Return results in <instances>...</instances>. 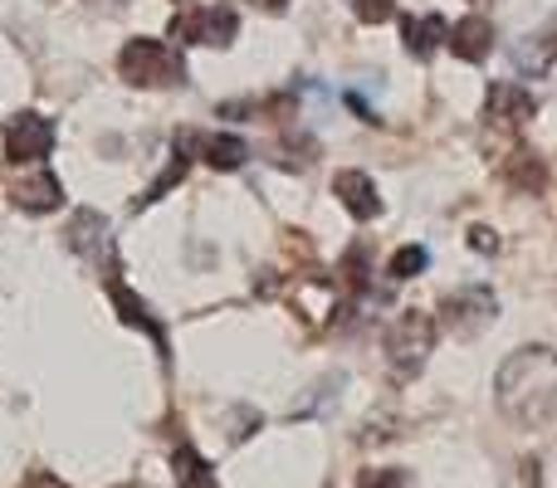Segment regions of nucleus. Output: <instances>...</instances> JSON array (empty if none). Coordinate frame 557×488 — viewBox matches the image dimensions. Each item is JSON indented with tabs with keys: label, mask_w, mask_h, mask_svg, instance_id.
<instances>
[{
	"label": "nucleus",
	"mask_w": 557,
	"mask_h": 488,
	"mask_svg": "<svg viewBox=\"0 0 557 488\" xmlns=\"http://www.w3.org/2000/svg\"><path fill=\"white\" fill-rule=\"evenodd\" d=\"M499 411L519 430H539L557 415V352L553 347H519L494 376Z\"/></svg>",
	"instance_id": "1"
},
{
	"label": "nucleus",
	"mask_w": 557,
	"mask_h": 488,
	"mask_svg": "<svg viewBox=\"0 0 557 488\" xmlns=\"http://www.w3.org/2000/svg\"><path fill=\"white\" fill-rule=\"evenodd\" d=\"M117 74L127 78L133 88H176L186 84V64L172 45L162 39H127L123 54H117Z\"/></svg>",
	"instance_id": "2"
},
{
	"label": "nucleus",
	"mask_w": 557,
	"mask_h": 488,
	"mask_svg": "<svg viewBox=\"0 0 557 488\" xmlns=\"http://www.w3.org/2000/svg\"><path fill=\"white\" fill-rule=\"evenodd\" d=\"M431 347H435V317L421 313V308H406L392 323V333H386V362H392L396 376H416L425 366V356H431Z\"/></svg>",
	"instance_id": "3"
},
{
	"label": "nucleus",
	"mask_w": 557,
	"mask_h": 488,
	"mask_svg": "<svg viewBox=\"0 0 557 488\" xmlns=\"http://www.w3.org/2000/svg\"><path fill=\"white\" fill-rule=\"evenodd\" d=\"M494 313H499V298H494L484 284L460 288V293H450V298L441 303V323H445V333H455L460 342L480 337L484 327L494 323Z\"/></svg>",
	"instance_id": "4"
},
{
	"label": "nucleus",
	"mask_w": 557,
	"mask_h": 488,
	"mask_svg": "<svg viewBox=\"0 0 557 488\" xmlns=\"http://www.w3.org/2000/svg\"><path fill=\"white\" fill-rule=\"evenodd\" d=\"M235 35H240V15H235V5H196V10H186V15L172 20V39H182V45L225 49Z\"/></svg>",
	"instance_id": "5"
},
{
	"label": "nucleus",
	"mask_w": 557,
	"mask_h": 488,
	"mask_svg": "<svg viewBox=\"0 0 557 488\" xmlns=\"http://www.w3.org/2000/svg\"><path fill=\"white\" fill-rule=\"evenodd\" d=\"M69 249L74 254H84L88 264H103L108 268V278L117 274V254H113V235H108V221L98 211H78L74 221H69Z\"/></svg>",
	"instance_id": "6"
},
{
	"label": "nucleus",
	"mask_w": 557,
	"mask_h": 488,
	"mask_svg": "<svg viewBox=\"0 0 557 488\" xmlns=\"http://www.w3.org/2000/svg\"><path fill=\"white\" fill-rule=\"evenodd\" d=\"M49 147H54V123H49V117L20 113L15 123H10V133H5V157H10V162L39 166L49 157Z\"/></svg>",
	"instance_id": "7"
},
{
	"label": "nucleus",
	"mask_w": 557,
	"mask_h": 488,
	"mask_svg": "<svg viewBox=\"0 0 557 488\" xmlns=\"http://www.w3.org/2000/svg\"><path fill=\"white\" fill-rule=\"evenodd\" d=\"M484 117H490V123L523 127V123H533V117H539V98H533L523 84L499 78V84H490V93H484Z\"/></svg>",
	"instance_id": "8"
},
{
	"label": "nucleus",
	"mask_w": 557,
	"mask_h": 488,
	"mask_svg": "<svg viewBox=\"0 0 557 488\" xmlns=\"http://www.w3.org/2000/svg\"><path fill=\"white\" fill-rule=\"evenodd\" d=\"M108 298H113L117 317H123L127 327H143V333H147V337H152V342H157V352H162V356H172V347H166V327L157 323V317H152V308H147L143 298H137L133 288H127V284H123V278H117V274L108 278Z\"/></svg>",
	"instance_id": "9"
},
{
	"label": "nucleus",
	"mask_w": 557,
	"mask_h": 488,
	"mask_svg": "<svg viewBox=\"0 0 557 488\" xmlns=\"http://www.w3.org/2000/svg\"><path fill=\"white\" fill-rule=\"evenodd\" d=\"M333 196L343 201V211L352 215V221H376L382 215V196H376V186H372V176L367 172H337L333 176Z\"/></svg>",
	"instance_id": "10"
},
{
	"label": "nucleus",
	"mask_w": 557,
	"mask_h": 488,
	"mask_svg": "<svg viewBox=\"0 0 557 488\" xmlns=\"http://www.w3.org/2000/svg\"><path fill=\"white\" fill-rule=\"evenodd\" d=\"M59 201H64V186H59V176L45 172V166H35V176L10 182V205H20V211H29V215L54 211Z\"/></svg>",
	"instance_id": "11"
},
{
	"label": "nucleus",
	"mask_w": 557,
	"mask_h": 488,
	"mask_svg": "<svg viewBox=\"0 0 557 488\" xmlns=\"http://www.w3.org/2000/svg\"><path fill=\"white\" fill-rule=\"evenodd\" d=\"M494 20L490 15H465L460 25H450V49L460 64H484L494 54Z\"/></svg>",
	"instance_id": "12"
},
{
	"label": "nucleus",
	"mask_w": 557,
	"mask_h": 488,
	"mask_svg": "<svg viewBox=\"0 0 557 488\" xmlns=\"http://www.w3.org/2000/svg\"><path fill=\"white\" fill-rule=\"evenodd\" d=\"M441 39H450V25H445L441 15H406V20H401V45H406V54L431 59L435 49H441Z\"/></svg>",
	"instance_id": "13"
},
{
	"label": "nucleus",
	"mask_w": 557,
	"mask_h": 488,
	"mask_svg": "<svg viewBox=\"0 0 557 488\" xmlns=\"http://www.w3.org/2000/svg\"><path fill=\"white\" fill-rule=\"evenodd\" d=\"M196 147H201V162L215 166V172H235V166H245V157H250V147H245L235 133L196 137Z\"/></svg>",
	"instance_id": "14"
},
{
	"label": "nucleus",
	"mask_w": 557,
	"mask_h": 488,
	"mask_svg": "<svg viewBox=\"0 0 557 488\" xmlns=\"http://www.w3.org/2000/svg\"><path fill=\"white\" fill-rule=\"evenodd\" d=\"M504 182H509L513 191L539 196V191H543V182H548V172H543L539 152H529V147H513V157L504 162Z\"/></svg>",
	"instance_id": "15"
},
{
	"label": "nucleus",
	"mask_w": 557,
	"mask_h": 488,
	"mask_svg": "<svg viewBox=\"0 0 557 488\" xmlns=\"http://www.w3.org/2000/svg\"><path fill=\"white\" fill-rule=\"evenodd\" d=\"M172 474L182 488H215V470L191 450V445H176L172 450Z\"/></svg>",
	"instance_id": "16"
},
{
	"label": "nucleus",
	"mask_w": 557,
	"mask_h": 488,
	"mask_svg": "<svg viewBox=\"0 0 557 488\" xmlns=\"http://www.w3.org/2000/svg\"><path fill=\"white\" fill-rule=\"evenodd\" d=\"M513 59H519L523 74H548L557 64V35H529L519 49H513Z\"/></svg>",
	"instance_id": "17"
},
{
	"label": "nucleus",
	"mask_w": 557,
	"mask_h": 488,
	"mask_svg": "<svg viewBox=\"0 0 557 488\" xmlns=\"http://www.w3.org/2000/svg\"><path fill=\"white\" fill-rule=\"evenodd\" d=\"M182 176H186V152H182V147H176V152H172V166H166V172L157 176V182L147 186L143 196H137V201H133V211H147V205H157V201H162L166 191H172L176 182H182Z\"/></svg>",
	"instance_id": "18"
},
{
	"label": "nucleus",
	"mask_w": 557,
	"mask_h": 488,
	"mask_svg": "<svg viewBox=\"0 0 557 488\" xmlns=\"http://www.w3.org/2000/svg\"><path fill=\"white\" fill-rule=\"evenodd\" d=\"M425 264H431V249H425V245H401L392 254V264H386V274H392L396 284H406V278H416Z\"/></svg>",
	"instance_id": "19"
},
{
	"label": "nucleus",
	"mask_w": 557,
	"mask_h": 488,
	"mask_svg": "<svg viewBox=\"0 0 557 488\" xmlns=\"http://www.w3.org/2000/svg\"><path fill=\"white\" fill-rule=\"evenodd\" d=\"M357 488H411V474L406 470H362Z\"/></svg>",
	"instance_id": "20"
},
{
	"label": "nucleus",
	"mask_w": 557,
	"mask_h": 488,
	"mask_svg": "<svg viewBox=\"0 0 557 488\" xmlns=\"http://www.w3.org/2000/svg\"><path fill=\"white\" fill-rule=\"evenodd\" d=\"M352 15L362 25H382V20L396 15V0H352Z\"/></svg>",
	"instance_id": "21"
},
{
	"label": "nucleus",
	"mask_w": 557,
	"mask_h": 488,
	"mask_svg": "<svg viewBox=\"0 0 557 488\" xmlns=\"http://www.w3.org/2000/svg\"><path fill=\"white\" fill-rule=\"evenodd\" d=\"M470 245L480 249V254H494V249H499V240H494L490 225H474V230H470Z\"/></svg>",
	"instance_id": "22"
},
{
	"label": "nucleus",
	"mask_w": 557,
	"mask_h": 488,
	"mask_svg": "<svg viewBox=\"0 0 557 488\" xmlns=\"http://www.w3.org/2000/svg\"><path fill=\"white\" fill-rule=\"evenodd\" d=\"M25 488H59V484H54V479H49V474H35V479H29Z\"/></svg>",
	"instance_id": "23"
},
{
	"label": "nucleus",
	"mask_w": 557,
	"mask_h": 488,
	"mask_svg": "<svg viewBox=\"0 0 557 488\" xmlns=\"http://www.w3.org/2000/svg\"><path fill=\"white\" fill-rule=\"evenodd\" d=\"M260 5H264V10H284L288 0H260Z\"/></svg>",
	"instance_id": "24"
},
{
	"label": "nucleus",
	"mask_w": 557,
	"mask_h": 488,
	"mask_svg": "<svg viewBox=\"0 0 557 488\" xmlns=\"http://www.w3.org/2000/svg\"><path fill=\"white\" fill-rule=\"evenodd\" d=\"M480 5H490V0H480Z\"/></svg>",
	"instance_id": "25"
}]
</instances>
